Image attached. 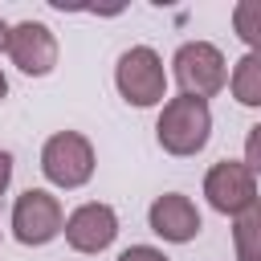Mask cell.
I'll return each mask as SVG.
<instances>
[{
    "label": "cell",
    "mask_w": 261,
    "mask_h": 261,
    "mask_svg": "<svg viewBox=\"0 0 261 261\" xmlns=\"http://www.w3.org/2000/svg\"><path fill=\"white\" fill-rule=\"evenodd\" d=\"M212 139V106L200 102V98H188V94H175L159 106V118H155V143L175 155V159H192L208 147Z\"/></svg>",
    "instance_id": "1"
},
{
    "label": "cell",
    "mask_w": 261,
    "mask_h": 261,
    "mask_svg": "<svg viewBox=\"0 0 261 261\" xmlns=\"http://www.w3.org/2000/svg\"><path fill=\"white\" fill-rule=\"evenodd\" d=\"M114 90L126 106L135 110H151V106H163L167 98V69H163V57L151 49V45H130L118 53L114 61Z\"/></svg>",
    "instance_id": "2"
},
{
    "label": "cell",
    "mask_w": 261,
    "mask_h": 261,
    "mask_svg": "<svg viewBox=\"0 0 261 261\" xmlns=\"http://www.w3.org/2000/svg\"><path fill=\"white\" fill-rule=\"evenodd\" d=\"M94 171H98V155L82 130H57L41 143V175L53 188L77 192L94 179Z\"/></svg>",
    "instance_id": "3"
},
{
    "label": "cell",
    "mask_w": 261,
    "mask_h": 261,
    "mask_svg": "<svg viewBox=\"0 0 261 261\" xmlns=\"http://www.w3.org/2000/svg\"><path fill=\"white\" fill-rule=\"evenodd\" d=\"M171 77H175L179 94L208 102L228 86V61L212 41H184L171 53Z\"/></svg>",
    "instance_id": "4"
},
{
    "label": "cell",
    "mask_w": 261,
    "mask_h": 261,
    "mask_svg": "<svg viewBox=\"0 0 261 261\" xmlns=\"http://www.w3.org/2000/svg\"><path fill=\"white\" fill-rule=\"evenodd\" d=\"M8 228H12V237H16L20 245L41 249V245H49V241L61 237V228H65V208H61V200H57L49 188H29V192H20V196L12 200Z\"/></svg>",
    "instance_id": "5"
},
{
    "label": "cell",
    "mask_w": 261,
    "mask_h": 261,
    "mask_svg": "<svg viewBox=\"0 0 261 261\" xmlns=\"http://www.w3.org/2000/svg\"><path fill=\"white\" fill-rule=\"evenodd\" d=\"M8 61L24 73V77H49L57 69V57H61V45H57V33L45 24V20H16L8 24V45H4Z\"/></svg>",
    "instance_id": "6"
},
{
    "label": "cell",
    "mask_w": 261,
    "mask_h": 261,
    "mask_svg": "<svg viewBox=\"0 0 261 261\" xmlns=\"http://www.w3.org/2000/svg\"><path fill=\"white\" fill-rule=\"evenodd\" d=\"M204 200L220 216H241L245 208H253L261 200L257 196V175L241 159H220L204 171Z\"/></svg>",
    "instance_id": "7"
},
{
    "label": "cell",
    "mask_w": 261,
    "mask_h": 261,
    "mask_svg": "<svg viewBox=\"0 0 261 261\" xmlns=\"http://www.w3.org/2000/svg\"><path fill=\"white\" fill-rule=\"evenodd\" d=\"M65 245L73 253H86V257H98L106 253L114 241H118V212L102 200H86L77 204L69 216H65V228H61Z\"/></svg>",
    "instance_id": "8"
},
{
    "label": "cell",
    "mask_w": 261,
    "mask_h": 261,
    "mask_svg": "<svg viewBox=\"0 0 261 261\" xmlns=\"http://www.w3.org/2000/svg\"><path fill=\"white\" fill-rule=\"evenodd\" d=\"M147 228H151L159 241H167V245H188V241L200 237L204 216H200V208H196L192 196H184V192H163V196H155L151 208H147Z\"/></svg>",
    "instance_id": "9"
},
{
    "label": "cell",
    "mask_w": 261,
    "mask_h": 261,
    "mask_svg": "<svg viewBox=\"0 0 261 261\" xmlns=\"http://www.w3.org/2000/svg\"><path fill=\"white\" fill-rule=\"evenodd\" d=\"M228 94L249 106V110H261V53H245L232 69H228Z\"/></svg>",
    "instance_id": "10"
},
{
    "label": "cell",
    "mask_w": 261,
    "mask_h": 261,
    "mask_svg": "<svg viewBox=\"0 0 261 261\" xmlns=\"http://www.w3.org/2000/svg\"><path fill=\"white\" fill-rule=\"evenodd\" d=\"M232 253L237 261H261V200L232 216Z\"/></svg>",
    "instance_id": "11"
},
{
    "label": "cell",
    "mask_w": 261,
    "mask_h": 261,
    "mask_svg": "<svg viewBox=\"0 0 261 261\" xmlns=\"http://www.w3.org/2000/svg\"><path fill=\"white\" fill-rule=\"evenodd\" d=\"M232 33L245 41V53H261V0L232 4Z\"/></svg>",
    "instance_id": "12"
},
{
    "label": "cell",
    "mask_w": 261,
    "mask_h": 261,
    "mask_svg": "<svg viewBox=\"0 0 261 261\" xmlns=\"http://www.w3.org/2000/svg\"><path fill=\"white\" fill-rule=\"evenodd\" d=\"M241 163L261 179V122L249 126V135H245V159H241Z\"/></svg>",
    "instance_id": "13"
},
{
    "label": "cell",
    "mask_w": 261,
    "mask_h": 261,
    "mask_svg": "<svg viewBox=\"0 0 261 261\" xmlns=\"http://www.w3.org/2000/svg\"><path fill=\"white\" fill-rule=\"evenodd\" d=\"M114 261H171L163 249H155V245H126Z\"/></svg>",
    "instance_id": "14"
},
{
    "label": "cell",
    "mask_w": 261,
    "mask_h": 261,
    "mask_svg": "<svg viewBox=\"0 0 261 261\" xmlns=\"http://www.w3.org/2000/svg\"><path fill=\"white\" fill-rule=\"evenodd\" d=\"M8 184H12V151L0 147V196L8 192Z\"/></svg>",
    "instance_id": "15"
},
{
    "label": "cell",
    "mask_w": 261,
    "mask_h": 261,
    "mask_svg": "<svg viewBox=\"0 0 261 261\" xmlns=\"http://www.w3.org/2000/svg\"><path fill=\"white\" fill-rule=\"evenodd\" d=\"M4 45H8V20L0 16V53H4Z\"/></svg>",
    "instance_id": "16"
},
{
    "label": "cell",
    "mask_w": 261,
    "mask_h": 261,
    "mask_svg": "<svg viewBox=\"0 0 261 261\" xmlns=\"http://www.w3.org/2000/svg\"><path fill=\"white\" fill-rule=\"evenodd\" d=\"M8 98V77H4V69H0V102Z\"/></svg>",
    "instance_id": "17"
}]
</instances>
